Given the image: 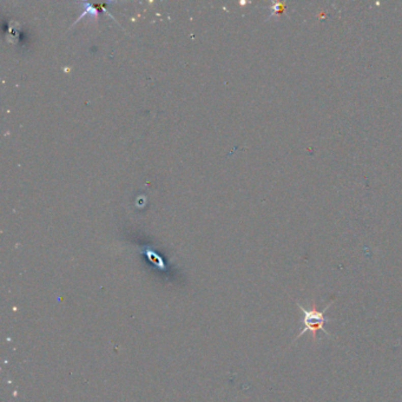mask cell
I'll use <instances>...</instances> for the list:
<instances>
[{"instance_id":"obj_1","label":"cell","mask_w":402,"mask_h":402,"mask_svg":"<svg viewBox=\"0 0 402 402\" xmlns=\"http://www.w3.org/2000/svg\"><path fill=\"white\" fill-rule=\"evenodd\" d=\"M331 303H333V302H330L328 306H327L325 309H323V310H318V308H316L315 303L311 304V308H308V307L306 308L304 306H302V304L297 303V306H299V308L303 312V329L300 331L299 335H296L295 340L293 341V343L297 340V338H300L301 336H303V335L306 334V333H310L312 341H316V336H318V331L319 330H322L323 333H325L328 337L334 338L330 335L329 331L326 329V327H325L327 322L333 321V320H331V319L326 318V311L328 310L329 307L331 306Z\"/></svg>"},{"instance_id":"obj_2","label":"cell","mask_w":402,"mask_h":402,"mask_svg":"<svg viewBox=\"0 0 402 402\" xmlns=\"http://www.w3.org/2000/svg\"><path fill=\"white\" fill-rule=\"evenodd\" d=\"M111 4H114V3L109 2V3H105V4H96V5H91V4H89V3H79V5L83 7V13H81L80 16L77 18L76 21H74V23L71 25V27H70V28H72L73 26L76 25L78 21H80L81 19H83L85 16H89V14H90V16H97V14H98V11H103V12H105V13L109 14L111 18H113V20H116V19H114V17L112 16V14H111L109 11L105 9L107 5H111Z\"/></svg>"}]
</instances>
